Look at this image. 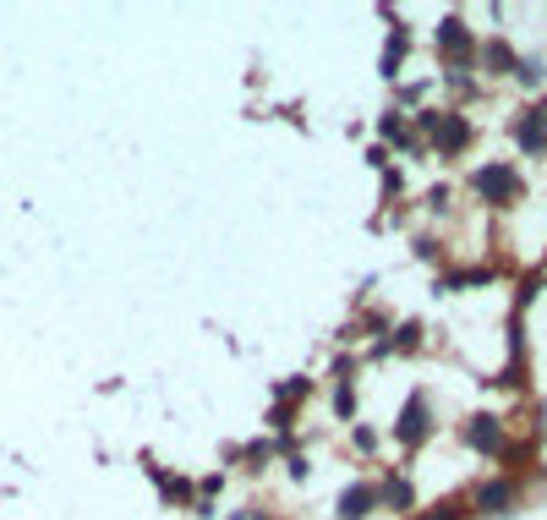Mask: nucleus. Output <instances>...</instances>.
<instances>
[{
	"mask_svg": "<svg viewBox=\"0 0 547 520\" xmlns=\"http://www.w3.org/2000/svg\"><path fill=\"white\" fill-rule=\"evenodd\" d=\"M378 499L394 504V510H411V482H405V477H389V482L378 488Z\"/></svg>",
	"mask_w": 547,
	"mask_h": 520,
	"instance_id": "nucleus-9",
	"label": "nucleus"
},
{
	"mask_svg": "<svg viewBox=\"0 0 547 520\" xmlns=\"http://www.w3.org/2000/svg\"><path fill=\"white\" fill-rule=\"evenodd\" d=\"M476 510L482 515H509L515 510V482H487V488H476Z\"/></svg>",
	"mask_w": 547,
	"mask_h": 520,
	"instance_id": "nucleus-5",
	"label": "nucleus"
},
{
	"mask_svg": "<svg viewBox=\"0 0 547 520\" xmlns=\"http://www.w3.org/2000/svg\"><path fill=\"white\" fill-rule=\"evenodd\" d=\"M515 143L526 148V154H542L547 148V110L537 104V110H526V121L515 126Z\"/></svg>",
	"mask_w": 547,
	"mask_h": 520,
	"instance_id": "nucleus-4",
	"label": "nucleus"
},
{
	"mask_svg": "<svg viewBox=\"0 0 547 520\" xmlns=\"http://www.w3.org/2000/svg\"><path fill=\"white\" fill-rule=\"evenodd\" d=\"M416 121L433 132V143H438V154H460L465 143H471V126H465V115L455 110H422Z\"/></svg>",
	"mask_w": 547,
	"mask_h": 520,
	"instance_id": "nucleus-1",
	"label": "nucleus"
},
{
	"mask_svg": "<svg viewBox=\"0 0 547 520\" xmlns=\"http://www.w3.org/2000/svg\"><path fill=\"white\" fill-rule=\"evenodd\" d=\"M416 340H422V329H416V323H405V329H400V351H411Z\"/></svg>",
	"mask_w": 547,
	"mask_h": 520,
	"instance_id": "nucleus-14",
	"label": "nucleus"
},
{
	"mask_svg": "<svg viewBox=\"0 0 547 520\" xmlns=\"http://www.w3.org/2000/svg\"><path fill=\"white\" fill-rule=\"evenodd\" d=\"M372 504H378V488H367V482H362V488H345V493H340V515H345V520L372 515Z\"/></svg>",
	"mask_w": 547,
	"mask_h": 520,
	"instance_id": "nucleus-7",
	"label": "nucleus"
},
{
	"mask_svg": "<svg viewBox=\"0 0 547 520\" xmlns=\"http://www.w3.org/2000/svg\"><path fill=\"white\" fill-rule=\"evenodd\" d=\"M471 187L482 192V203H498V208H504V203H515V192H520V176H515V170H509V165H482V170H476V176H471Z\"/></svg>",
	"mask_w": 547,
	"mask_h": 520,
	"instance_id": "nucleus-2",
	"label": "nucleus"
},
{
	"mask_svg": "<svg viewBox=\"0 0 547 520\" xmlns=\"http://www.w3.org/2000/svg\"><path fill=\"white\" fill-rule=\"evenodd\" d=\"M394 438H400V444H422V438H427V400H422V395L405 406L400 427H394Z\"/></svg>",
	"mask_w": 547,
	"mask_h": 520,
	"instance_id": "nucleus-6",
	"label": "nucleus"
},
{
	"mask_svg": "<svg viewBox=\"0 0 547 520\" xmlns=\"http://www.w3.org/2000/svg\"><path fill=\"white\" fill-rule=\"evenodd\" d=\"M465 444L482 449V455H504V427H498V416H471V422H465Z\"/></svg>",
	"mask_w": 547,
	"mask_h": 520,
	"instance_id": "nucleus-3",
	"label": "nucleus"
},
{
	"mask_svg": "<svg viewBox=\"0 0 547 520\" xmlns=\"http://www.w3.org/2000/svg\"><path fill=\"white\" fill-rule=\"evenodd\" d=\"M465 510H460V504H438V510L433 515H422V520H460Z\"/></svg>",
	"mask_w": 547,
	"mask_h": 520,
	"instance_id": "nucleus-12",
	"label": "nucleus"
},
{
	"mask_svg": "<svg viewBox=\"0 0 547 520\" xmlns=\"http://www.w3.org/2000/svg\"><path fill=\"white\" fill-rule=\"evenodd\" d=\"M487 66H509V50H504V44H487Z\"/></svg>",
	"mask_w": 547,
	"mask_h": 520,
	"instance_id": "nucleus-13",
	"label": "nucleus"
},
{
	"mask_svg": "<svg viewBox=\"0 0 547 520\" xmlns=\"http://www.w3.org/2000/svg\"><path fill=\"white\" fill-rule=\"evenodd\" d=\"M438 50H449V55H465V50H471V33H465L460 17H444V28H438Z\"/></svg>",
	"mask_w": 547,
	"mask_h": 520,
	"instance_id": "nucleus-8",
	"label": "nucleus"
},
{
	"mask_svg": "<svg viewBox=\"0 0 547 520\" xmlns=\"http://www.w3.org/2000/svg\"><path fill=\"white\" fill-rule=\"evenodd\" d=\"M515 77H520V83H526V88H537L547 72H542V61H515Z\"/></svg>",
	"mask_w": 547,
	"mask_h": 520,
	"instance_id": "nucleus-10",
	"label": "nucleus"
},
{
	"mask_svg": "<svg viewBox=\"0 0 547 520\" xmlns=\"http://www.w3.org/2000/svg\"><path fill=\"white\" fill-rule=\"evenodd\" d=\"M378 132H383V137H400V132H405V121H400V115H383Z\"/></svg>",
	"mask_w": 547,
	"mask_h": 520,
	"instance_id": "nucleus-11",
	"label": "nucleus"
}]
</instances>
